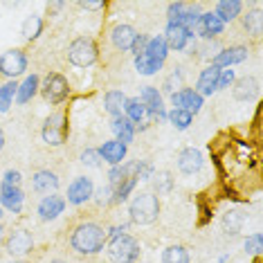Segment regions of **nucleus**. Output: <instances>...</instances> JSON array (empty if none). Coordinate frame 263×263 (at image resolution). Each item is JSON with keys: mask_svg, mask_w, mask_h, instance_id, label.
<instances>
[{"mask_svg": "<svg viewBox=\"0 0 263 263\" xmlns=\"http://www.w3.org/2000/svg\"><path fill=\"white\" fill-rule=\"evenodd\" d=\"M70 137V122H68V112L65 108H59L54 112L45 117L43 126H41V140L45 142L47 146L57 148L63 146Z\"/></svg>", "mask_w": 263, "mask_h": 263, "instance_id": "obj_4", "label": "nucleus"}, {"mask_svg": "<svg viewBox=\"0 0 263 263\" xmlns=\"http://www.w3.org/2000/svg\"><path fill=\"white\" fill-rule=\"evenodd\" d=\"M43 27H45V23L41 16H27L25 23H23V39L27 43H32V41H36L43 34Z\"/></svg>", "mask_w": 263, "mask_h": 263, "instance_id": "obj_35", "label": "nucleus"}, {"mask_svg": "<svg viewBox=\"0 0 263 263\" xmlns=\"http://www.w3.org/2000/svg\"><path fill=\"white\" fill-rule=\"evenodd\" d=\"M166 122L176 130H187L191 124H194V115L187 110H180V108H171V110H166Z\"/></svg>", "mask_w": 263, "mask_h": 263, "instance_id": "obj_34", "label": "nucleus"}, {"mask_svg": "<svg viewBox=\"0 0 263 263\" xmlns=\"http://www.w3.org/2000/svg\"><path fill=\"white\" fill-rule=\"evenodd\" d=\"M92 194H95V182L88 176H77L72 182L68 184V194L63 196L68 205H72L74 209L86 207L88 202H92Z\"/></svg>", "mask_w": 263, "mask_h": 263, "instance_id": "obj_10", "label": "nucleus"}, {"mask_svg": "<svg viewBox=\"0 0 263 263\" xmlns=\"http://www.w3.org/2000/svg\"><path fill=\"white\" fill-rule=\"evenodd\" d=\"M144 54H146L148 59H153V61H160V63L166 61V57H169V45H166V41H164L162 34H158V36H151V39H148Z\"/></svg>", "mask_w": 263, "mask_h": 263, "instance_id": "obj_30", "label": "nucleus"}, {"mask_svg": "<svg viewBox=\"0 0 263 263\" xmlns=\"http://www.w3.org/2000/svg\"><path fill=\"white\" fill-rule=\"evenodd\" d=\"M243 245H245V252H248V254L259 256L261 250H263V236H261V232H254V234H250L248 238H245Z\"/></svg>", "mask_w": 263, "mask_h": 263, "instance_id": "obj_42", "label": "nucleus"}, {"mask_svg": "<svg viewBox=\"0 0 263 263\" xmlns=\"http://www.w3.org/2000/svg\"><path fill=\"white\" fill-rule=\"evenodd\" d=\"M243 21V32L252 39H261L263 34V16H261V7L256 5L252 11H248L245 16H241Z\"/></svg>", "mask_w": 263, "mask_h": 263, "instance_id": "obj_27", "label": "nucleus"}, {"mask_svg": "<svg viewBox=\"0 0 263 263\" xmlns=\"http://www.w3.org/2000/svg\"><path fill=\"white\" fill-rule=\"evenodd\" d=\"M126 95H124L122 90H108L104 95V110L112 117H119L124 115V104H126Z\"/></svg>", "mask_w": 263, "mask_h": 263, "instance_id": "obj_29", "label": "nucleus"}, {"mask_svg": "<svg viewBox=\"0 0 263 263\" xmlns=\"http://www.w3.org/2000/svg\"><path fill=\"white\" fill-rule=\"evenodd\" d=\"M234 81H236V72L232 68H225V70H220V72H218L216 88H218V90H227V88L234 86Z\"/></svg>", "mask_w": 263, "mask_h": 263, "instance_id": "obj_44", "label": "nucleus"}, {"mask_svg": "<svg viewBox=\"0 0 263 263\" xmlns=\"http://www.w3.org/2000/svg\"><path fill=\"white\" fill-rule=\"evenodd\" d=\"M162 36L166 41V45H169V52H184L191 43H196V41H198L194 32H187L184 27L173 25V23H166Z\"/></svg>", "mask_w": 263, "mask_h": 263, "instance_id": "obj_15", "label": "nucleus"}, {"mask_svg": "<svg viewBox=\"0 0 263 263\" xmlns=\"http://www.w3.org/2000/svg\"><path fill=\"white\" fill-rule=\"evenodd\" d=\"M45 263H72L70 259H63V256H54V259H47Z\"/></svg>", "mask_w": 263, "mask_h": 263, "instance_id": "obj_50", "label": "nucleus"}, {"mask_svg": "<svg viewBox=\"0 0 263 263\" xmlns=\"http://www.w3.org/2000/svg\"><path fill=\"white\" fill-rule=\"evenodd\" d=\"M124 117L130 119L135 126L146 119V110H144V104L140 101V97H128L126 99V104H124Z\"/></svg>", "mask_w": 263, "mask_h": 263, "instance_id": "obj_33", "label": "nucleus"}, {"mask_svg": "<svg viewBox=\"0 0 263 263\" xmlns=\"http://www.w3.org/2000/svg\"><path fill=\"white\" fill-rule=\"evenodd\" d=\"M259 79L252 74H245L241 77V79H236L234 81V86H232V95H234V99L238 101H248V99H252L256 92H259Z\"/></svg>", "mask_w": 263, "mask_h": 263, "instance_id": "obj_25", "label": "nucleus"}, {"mask_svg": "<svg viewBox=\"0 0 263 263\" xmlns=\"http://www.w3.org/2000/svg\"><path fill=\"white\" fill-rule=\"evenodd\" d=\"M29 182H32V191L39 196L59 194V187H61V178L52 169H36L29 178Z\"/></svg>", "mask_w": 263, "mask_h": 263, "instance_id": "obj_12", "label": "nucleus"}, {"mask_svg": "<svg viewBox=\"0 0 263 263\" xmlns=\"http://www.w3.org/2000/svg\"><path fill=\"white\" fill-rule=\"evenodd\" d=\"M176 166L180 173H184V176H194V173H198L202 166H205V155H202V151H198V148L187 146L178 153Z\"/></svg>", "mask_w": 263, "mask_h": 263, "instance_id": "obj_17", "label": "nucleus"}, {"mask_svg": "<svg viewBox=\"0 0 263 263\" xmlns=\"http://www.w3.org/2000/svg\"><path fill=\"white\" fill-rule=\"evenodd\" d=\"M248 57H250V47L248 45H227L212 59V63L209 65H214V68H218V70H225V68H232V65H238V63L248 61Z\"/></svg>", "mask_w": 263, "mask_h": 263, "instance_id": "obj_16", "label": "nucleus"}, {"mask_svg": "<svg viewBox=\"0 0 263 263\" xmlns=\"http://www.w3.org/2000/svg\"><path fill=\"white\" fill-rule=\"evenodd\" d=\"M97 151L101 155V162H106L108 166H117V164L126 162L128 146H124L122 142H117V140H106Z\"/></svg>", "mask_w": 263, "mask_h": 263, "instance_id": "obj_19", "label": "nucleus"}, {"mask_svg": "<svg viewBox=\"0 0 263 263\" xmlns=\"http://www.w3.org/2000/svg\"><path fill=\"white\" fill-rule=\"evenodd\" d=\"M92 207L99 209V212H101V209L112 207V187H110V184H101V187H95Z\"/></svg>", "mask_w": 263, "mask_h": 263, "instance_id": "obj_39", "label": "nucleus"}, {"mask_svg": "<svg viewBox=\"0 0 263 263\" xmlns=\"http://www.w3.org/2000/svg\"><path fill=\"white\" fill-rule=\"evenodd\" d=\"M9 263H32V261H29V259H11Z\"/></svg>", "mask_w": 263, "mask_h": 263, "instance_id": "obj_52", "label": "nucleus"}, {"mask_svg": "<svg viewBox=\"0 0 263 263\" xmlns=\"http://www.w3.org/2000/svg\"><path fill=\"white\" fill-rule=\"evenodd\" d=\"M3 216H5V209H3V205H0V220H3Z\"/></svg>", "mask_w": 263, "mask_h": 263, "instance_id": "obj_53", "label": "nucleus"}, {"mask_svg": "<svg viewBox=\"0 0 263 263\" xmlns=\"http://www.w3.org/2000/svg\"><path fill=\"white\" fill-rule=\"evenodd\" d=\"M200 14H202L200 5H187V9H184V14L180 16V21L173 23V25H180V27L187 29V32H196V25H198V21H200Z\"/></svg>", "mask_w": 263, "mask_h": 263, "instance_id": "obj_36", "label": "nucleus"}, {"mask_svg": "<svg viewBox=\"0 0 263 263\" xmlns=\"http://www.w3.org/2000/svg\"><path fill=\"white\" fill-rule=\"evenodd\" d=\"M110 130H112V140L122 142L124 146L133 144V140H135V124L130 122V119H126L124 115L110 119Z\"/></svg>", "mask_w": 263, "mask_h": 263, "instance_id": "obj_22", "label": "nucleus"}, {"mask_svg": "<svg viewBox=\"0 0 263 263\" xmlns=\"http://www.w3.org/2000/svg\"><path fill=\"white\" fill-rule=\"evenodd\" d=\"M70 92H72V86H70V81L61 72H47L41 79L39 95L43 97L45 104H52V106L63 104L70 97Z\"/></svg>", "mask_w": 263, "mask_h": 263, "instance_id": "obj_7", "label": "nucleus"}, {"mask_svg": "<svg viewBox=\"0 0 263 263\" xmlns=\"http://www.w3.org/2000/svg\"><path fill=\"white\" fill-rule=\"evenodd\" d=\"M133 63H135L137 74H142V77H153V74H158L160 70H162V65H164V63H160V61H153V59H148L146 54L135 57Z\"/></svg>", "mask_w": 263, "mask_h": 263, "instance_id": "obj_37", "label": "nucleus"}, {"mask_svg": "<svg viewBox=\"0 0 263 263\" xmlns=\"http://www.w3.org/2000/svg\"><path fill=\"white\" fill-rule=\"evenodd\" d=\"M153 173H155V169H153L151 162H146V160H135V178L137 180L148 182L153 178Z\"/></svg>", "mask_w": 263, "mask_h": 263, "instance_id": "obj_43", "label": "nucleus"}, {"mask_svg": "<svg viewBox=\"0 0 263 263\" xmlns=\"http://www.w3.org/2000/svg\"><path fill=\"white\" fill-rule=\"evenodd\" d=\"M146 43H148V36H146V34H140V32H137V36H135V41H133V45H130L128 54H133V59L140 57V54H144Z\"/></svg>", "mask_w": 263, "mask_h": 263, "instance_id": "obj_47", "label": "nucleus"}, {"mask_svg": "<svg viewBox=\"0 0 263 263\" xmlns=\"http://www.w3.org/2000/svg\"><path fill=\"white\" fill-rule=\"evenodd\" d=\"M3 250L11 259H27L36 252V241L27 227H14V230H7Z\"/></svg>", "mask_w": 263, "mask_h": 263, "instance_id": "obj_6", "label": "nucleus"}, {"mask_svg": "<svg viewBox=\"0 0 263 263\" xmlns=\"http://www.w3.org/2000/svg\"><path fill=\"white\" fill-rule=\"evenodd\" d=\"M243 9H245V5L241 0H220V3H216V7H214V14L227 25V23H236L241 18Z\"/></svg>", "mask_w": 263, "mask_h": 263, "instance_id": "obj_24", "label": "nucleus"}, {"mask_svg": "<svg viewBox=\"0 0 263 263\" xmlns=\"http://www.w3.org/2000/svg\"><path fill=\"white\" fill-rule=\"evenodd\" d=\"M106 259L110 263H137L142 256V248L140 241L133 234H117L106 241Z\"/></svg>", "mask_w": 263, "mask_h": 263, "instance_id": "obj_3", "label": "nucleus"}, {"mask_svg": "<svg viewBox=\"0 0 263 263\" xmlns=\"http://www.w3.org/2000/svg\"><path fill=\"white\" fill-rule=\"evenodd\" d=\"M187 9V3H169L166 5V23H178Z\"/></svg>", "mask_w": 263, "mask_h": 263, "instance_id": "obj_45", "label": "nucleus"}, {"mask_svg": "<svg viewBox=\"0 0 263 263\" xmlns=\"http://www.w3.org/2000/svg\"><path fill=\"white\" fill-rule=\"evenodd\" d=\"M79 162L83 164V166H88V169H99L101 164V155H99V151L97 148H92V146H86L81 151V155H79Z\"/></svg>", "mask_w": 263, "mask_h": 263, "instance_id": "obj_40", "label": "nucleus"}, {"mask_svg": "<svg viewBox=\"0 0 263 263\" xmlns=\"http://www.w3.org/2000/svg\"><path fill=\"white\" fill-rule=\"evenodd\" d=\"M39 88H41V77L39 74H27L25 79H23L21 83H18V90H16V104L18 106H25V104H29L34 97L39 95Z\"/></svg>", "mask_w": 263, "mask_h": 263, "instance_id": "obj_23", "label": "nucleus"}, {"mask_svg": "<svg viewBox=\"0 0 263 263\" xmlns=\"http://www.w3.org/2000/svg\"><path fill=\"white\" fill-rule=\"evenodd\" d=\"M99 43L92 36H77L65 50V57L74 68H92L99 61Z\"/></svg>", "mask_w": 263, "mask_h": 263, "instance_id": "obj_5", "label": "nucleus"}, {"mask_svg": "<svg viewBox=\"0 0 263 263\" xmlns=\"http://www.w3.org/2000/svg\"><path fill=\"white\" fill-rule=\"evenodd\" d=\"M130 176H135V160H130V162H122L117 166H110L108 169V182L106 184H110V187L115 189L117 184H122Z\"/></svg>", "mask_w": 263, "mask_h": 263, "instance_id": "obj_31", "label": "nucleus"}, {"mask_svg": "<svg viewBox=\"0 0 263 263\" xmlns=\"http://www.w3.org/2000/svg\"><path fill=\"white\" fill-rule=\"evenodd\" d=\"M218 72H220V70L214 68V65H205V68L200 70L198 81H196V88H194V90L198 92L202 99H205V97H212L214 92H218V88H216V83H218Z\"/></svg>", "mask_w": 263, "mask_h": 263, "instance_id": "obj_21", "label": "nucleus"}, {"mask_svg": "<svg viewBox=\"0 0 263 263\" xmlns=\"http://www.w3.org/2000/svg\"><path fill=\"white\" fill-rule=\"evenodd\" d=\"M65 207H68V202H65V198L61 194L43 196L36 205V216H39L41 223H52V220H57L65 212Z\"/></svg>", "mask_w": 263, "mask_h": 263, "instance_id": "obj_13", "label": "nucleus"}, {"mask_svg": "<svg viewBox=\"0 0 263 263\" xmlns=\"http://www.w3.org/2000/svg\"><path fill=\"white\" fill-rule=\"evenodd\" d=\"M3 148H5V130L0 128V153H3Z\"/></svg>", "mask_w": 263, "mask_h": 263, "instance_id": "obj_51", "label": "nucleus"}, {"mask_svg": "<svg viewBox=\"0 0 263 263\" xmlns=\"http://www.w3.org/2000/svg\"><path fill=\"white\" fill-rule=\"evenodd\" d=\"M148 182H151V187H153L151 194H155L158 198L160 196H169L173 191V187H176V180H173L171 171H155Z\"/></svg>", "mask_w": 263, "mask_h": 263, "instance_id": "obj_28", "label": "nucleus"}, {"mask_svg": "<svg viewBox=\"0 0 263 263\" xmlns=\"http://www.w3.org/2000/svg\"><path fill=\"white\" fill-rule=\"evenodd\" d=\"M225 23L218 18L214 11H202L200 14V21L196 25V39L198 41H216L225 34Z\"/></svg>", "mask_w": 263, "mask_h": 263, "instance_id": "obj_11", "label": "nucleus"}, {"mask_svg": "<svg viewBox=\"0 0 263 263\" xmlns=\"http://www.w3.org/2000/svg\"><path fill=\"white\" fill-rule=\"evenodd\" d=\"M97 212L99 209L95 207H90L88 212L77 209V214L63 227L61 248L72 259L92 261L104 252L106 241H108V225Z\"/></svg>", "mask_w": 263, "mask_h": 263, "instance_id": "obj_1", "label": "nucleus"}, {"mask_svg": "<svg viewBox=\"0 0 263 263\" xmlns=\"http://www.w3.org/2000/svg\"><path fill=\"white\" fill-rule=\"evenodd\" d=\"M5 236H7V227L0 220V248H3V243H5Z\"/></svg>", "mask_w": 263, "mask_h": 263, "instance_id": "obj_49", "label": "nucleus"}, {"mask_svg": "<svg viewBox=\"0 0 263 263\" xmlns=\"http://www.w3.org/2000/svg\"><path fill=\"white\" fill-rule=\"evenodd\" d=\"M79 7L81 9H104V3H101V0H99V3H92V0H81Z\"/></svg>", "mask_w": 263, "mask_h": 263, "instance_id": "obj_48", "label": "nucleus"}, {"mask_svg": "<svg viewBox=\"0 0 263 263\" xmlns=\"http://www.w3.org/2000/svg\"><path fill=\"white\" fill-rule=\"evenodd\" d=\"M160 263H191V252L182 243L166 245L160 254Z\"/></svg>", "mask_w": 263, "mask_h": 263, "instance_id": "obj_26", "label": "nucleus"}, {"mask_svg": "<svg viewBox=\"0 0 263 263\" xmlns=\"http://www.w3.org/2000/svg\"><path fill=\"white\" fill-rule=\"evenodd\" d=\"M0 182L9 184V187H21L23 184V173L18 169H7L3 173V178H0Z\"/></svg>", "mask_w": 263, "mask_h": 263, "instance_id": "obj_46", "label": "nucleus"}, {"mask_svg": "<svg viewBox=\"0 0 263 263\" xmlns=\"http://www.w3.org/2000/svg\"><path fill=\"white\" fill-rule=\"evenodd\" d=\"M241 225H243V214L236 212V209H232V212H227L223 216V227L230 230L232 234H236V232L241 230Z\"/></svg>", "mask_w": 263, "mask_h": 263, "instance_id": "obj_41", "label": "nucleus"}, {"mask_svg": "<svg viewBox=\"0 0 263 263\" xmlns=\"http://www.w3.org/2000/svg\"><path fill=\"white\" fill-rule=\"evenodd\" d=\"M160 212H162V202L155 194L151 191H140V194H133L128 200V220L133 225H153L155 220L160 218Z\"/></svg>", "mask_w": 263, "mask_h": 263, "instance_id": "obj_2", "label": "nucleus"}, {"mask_svg": "<svg viewBox=\"0 0 263 263\" xmlns=\"http://www.w3.org/2000/svg\"><path fill=\"white\" fill-rule=\"evenodd\" d=\"M140 101L144 104V110H146V119L151 122V119L158 115V112L166 110L164 108V99H162V92L158 90L155 86H144L140 90Z\"/></svg>", "mask_w": 263, "mask_h": 263, "instance_id": "obj_20", "label": "nucleus"}, {"mask_svg": "<svg viewBox=\"0 0 263 263\" xmlns=\"http://www.w3.org/2000/svg\"><path fill=\"white\" fill-rule=\"evenodd\" d=\"M0 205H3L5 212L18 216L23 214V207H25V191L23 187H9V184L0 182Z\"/></svg>", "mask_w": 263, "mask_h": 263, "instance_id": "obj_18", "label": "nucleus"}, {"mask_svg": "<svg viewBox=\"0 0 263 263\" xmlns=\"http://www.w3.org/2000/svg\"><path fill=\"white\" fill-rule=\"evenodd\" d=\"M180 88H184V72H182L180 65H178V68H173V70H171V74L162 81V88H160V92L173 95V92L180 90Z\"/></svg>", "mask_w": 263, "mask_h": 263, "instance_id": "obj_38", "label": "nucleus"}, {"mask_svg": "<svg viewBox=\"0 0 263 263\" xmlns=\"http://www.w3.org/2000/svg\"><path fill=\"white\" fill-rule=\"evenodd\" d=\"M29 57L23 47H11V50L0 54V77H5L7 81H16L18 77L27 72Z\"/></svg>", "mask_w": 263, "mask_h": 263, "instance_id": "obj_8", "label": "nucleus"}, {"mask_svg": "<svg viewBox=\"0 0 263 263\" xmlns=\"http://www.w3.org/2000/svg\"><path fill=\"white\" fill-rule=\"evenodd\" d=\"M169 99H171L173 108L187 110V112H191V115H198V112L202 110V106H205V99H202L200 95L194 90V88H187V86L180 88L178 92L169 95Z\"/></svg>", "mask_w": 263, "mask_h": 263, "instance_id": "obj_14", "label": "nucleus"}, {"mask_svg": "<svg viewBox=\"0 0 263 263\" xmlns=\"http://www.w3.org/2000/svg\"><path fill=\"white\" fill-rule=\"evenodd\" d=\"M135 36H137V29L133 25H128V23H112L108 32H106V43L117 54H128Z\"/></svg>", "mask_w": 263, "mask_h": 263, "instance_id": "obj_9", "label": "nucleus"}, {"mask_svg": "<svg viewBox=\"0 0 263 263\" xmlns=\"http://www.w3.org/2000/svg\"><path fill=\"white\" fill-rule=\"evenodd\" d=\"M137 178L135 176H130L126 178L122 184H117L115 189H112V207H119V205H124V202H128L130 200V196H133V191L137 187Z\"/></svg>", "mask_w": 263, "mask_h": 263, "instance_id": "obj_32", "label": "nucleus"}]
</instances>
